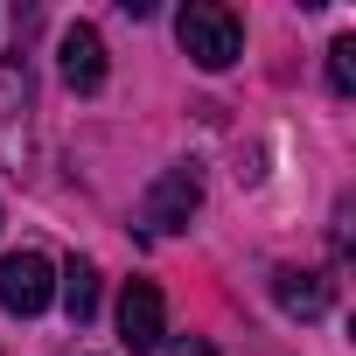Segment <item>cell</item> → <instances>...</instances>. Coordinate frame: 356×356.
Returning a JSON list of instances; mask_svg holds the SVG:
<instances>
[{
	"mask_svg": "<svg viewBox=\"0 0 356 356\" xmlns=\"http://www.w3.org/2000/svg\"><path fill=\"white\" fill-rule=\"evenodd\" d=\"M175 42H182V56H196V70H231L245 56V22L217 0H189L175 15Z\"/></svg>",
	"mask_w": 356,
	"mask_h": 356,
	"instance_id": "6da1fadb",
	"label": "cell"
},
{
	"mask_svg": "<svg viewBox=\"0 0 356 356\" xmlns=\"http://www.w3.org/2000/svg\"><path fill=\"white\" fill-rule=\"evenodd\" d=\"M56 300V266L42 252H8L0 259V307L8 314H42Z\"/></svg>",
	"mask_w": 356,
	"mask_h": 356,
	"instance_id": "7a4b0ae2",
	"label": "cell"
},
{
	"mask_svg": "<svg viewBox=\"0 0 356 356\" xmlns=\"http://www.w3.org/2000/svg\"><path fill=\"white\" fill-rule=\"evenodd\" d=\"M161 335H168L161 286H154V280H126V293H119V342H126L133 356H147V349H161Z\"/></svg>",
	"mask_w": 356,
	"mask_h": 356,
	"instance_id": "3957f363",
	"label": "cell"
},
{
	"mask_svg": "<svg viewBox=\"0 0 356 356\" xmlns=\"http://www.w3.org/2000/svg\"><path fill=\"white\" fill-rule=\"evenodd\" d=\"M56 70H63L70 91H98V84H105V35H98L91 22H70V29L56 35Z\"/></svg>",
	"mask_w": 356,
	"mask_h": 356,
	"instance_id": "277c9868",
	"label": "cell"
},
{
	"mask_svg": "<svg viewBox=\"0 0 356 356\" xmlns=\"http://www.w3.org/2000/svg\"><path fill=\"white\" fill-rule=\"evenodd\" d=\"M196 203H203V175L196 168H168L161 182L147 189V224L154 231H182L196 217Z\"/></svg>",
	"mask_w": 356,
	"mask_h": 356,
	"instance_id": "5b68a950",
	"label": "cell"
},
{
	"mask_svg": "<svg viewBox=\"0 0 356 356\" xmlns=\"http://www.w3.org/2000/svg\"><path fill=\"white\" fill-rule=\"evenodd\" d=\"M273 300H280L293 321H314V314H328V280H321V273L280 266V273H273Z\"/></svg>",
	"mask_w": 356,
	"mask_h": 356,
	"instance_id": "8992f818",
	"label": "cell"
},
{
	"mask_svg": "<svg viewBox=\"0 0 356 356\" xmlns=\"http://www.w3.org/2000/svg\"><path fill=\"white\" fill-rule=\"evenodd\" d=\"M56 293H63L70 321L84 328V321L98 314V266H91V259H70V266H63V280H56Z\"/></svg>",
	"mask_w": 356,
	"mask_h": 356,
	"instance_id": "52a82bcc",
	"label": "cell"
},
{
	"mask_svg": "<svg viewBox=\"0 0 356 356\" xmlns=\"http://www.w3.org/2000/svg\"><path fill=\"white\" fill-rule=\"evenodd\" d=\"M328 84H335V98L356 91V35H335L328 42Z\"/></svg>",
	"mask_w": 356,
	"mask_h": 356,
	"instance_id": "ba28073f",
	"label": "cell"
},
{
	"mask_svg": "<svg viewBox=\"0 0 356 356\" xmlns=\"http://www.w3.org/2000/svg\"><path fill=\"white\" fill-rule=\"evenodd\" d=\"M168 356H217V349H210V342H203V335H189V342H175V349H168Z\"/></svg>",
	"mask_w": 356,
	"mask_h": 356,
	"instance_id": "9c48e42d",
	"label": "cell"
}]
</instances>
